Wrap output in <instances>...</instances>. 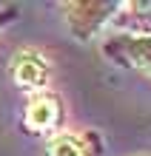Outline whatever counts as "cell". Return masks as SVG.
Wrapping results in <instances>:
<instances>
[{
	"label": "cell",
	"instance_id": "cell-1",
	"mask_svg": "<svg viewBox=\"0 0 151 156\" xmlns=\"http://www.w3.org/2000/svg\"><path fill=\"white\" fill-rule=\"evenodd\" d=\"M26 119H29L32 128H51L57 122V102L51 97H37L32 99L29 111H26Z\"/></svg>",
	"mask_w": 151,
	"mask_h": 156
},
{
	"label": "cell",
	"instance_id": "cell-2",
	"mask_svg": "<svg viewBox=\"0 0 151 156\" xmlns=\"http://www.w3.org/2000/svg\"><path fill=\"white\" fill-rule=\"evenodd\" d=\"M14 80L20 82V85L26 88H34V85H40L43 82V62L40 60H34V57H20L14 62Z\"/></svg>",
	"mask_w": 151,
	"mask_h": 156
},
{
	"label": "cell",
	"instance_id": "cell-3",
	"mask_svg": "<svg viewBox=\"0 0 151 156\" xmlns=\"http://www.w3.org/2000/svg\"><path fill=\"white\" fill-rule=\"evenodd\" d=\"M128 57H131V66L143 68L151 74V37L145 40H131L128 43Z\"/></svg>",
	"mask_w": 151,
	"mask_h": 156
},
{
	"label": "cell",
	"instance_id": "cell-4",
	"mask_svg": "<svg viewBox=\"0 0 151 156\" xmlns=\"http://www.w3.org/2000/svg\"><path fill=\"white\" fill-rule=\"evenodd\" d=\"M51 156H86V151H83L80 139H74V136H63V139H57L51 145Z\"/></svg>",
	"mask_w": 151,
	"mask_h": 156
}]
</instances>
